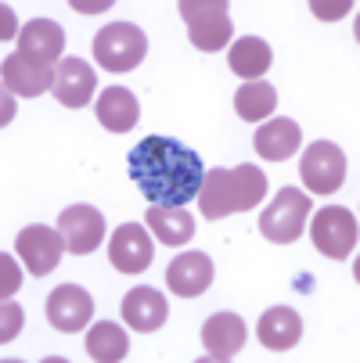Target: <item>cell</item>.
<instances>
[{
  "label": "cell",
  "mask_w": 360,
  "mask_h": 363,
  "mask_svg": "<svg viewBox=\"0 0 360 363\" xmlns=\"http://www.w3.org/2000/svg\"><path fill=\"white\" fill-rule=\"evenodd\" d=\"M126 173L148 205H163V209H184L191 198H198L205 180V166L191 147L156 133L126 155Z\"/></svg>",
  "instance_id": "6da1fadb"
},
{
  "label": "cell",
  "mask_w": 360,
  "mask_h": 363,
  "mask_svg": "<svg viewBox=\"0 0 360 363\" xmlns=\"http://www.w3.org/2000/svg\"><path fill=\"white\" fill-rule=\"evenodd\" d=\"M267 198V177L260 166H238V169H209L198 191V205L205 220H224L231 213H249Z\"/></svg>",
  "instance_id": "7a4b0ae2"
},
{
  "label": "cell",
  "mask_w": 360,
  "mask_h": 363,
  "mask_svg": "<svg viewBox=\"0 0 360 363\" xmlns=\"http://www.w3.org/2000/svg\"><path fill=\"white\" fill-rule=\"evenodd\" d=\"M177 11L187 26L191 43L198 50H205V55L224 50L234 40V26H231V15H227L224 0H180Z\"/></svg>",
  "instance_id": "3957f363"
},
{
  "label": "cell",
  "mask_w": 360,
  "mask_h": 363,
  "mask_svg": "<svg viewBox=\"0 0 360 363\" xmlns=\"http://www.w3.org/2000/svg\"><path fill=\"white\" fill-rule=\"evenodd\" d=\"M310 194L299 187H281L267 213H260V234L274 245H292L306 230V216H310Z\"/></svg>",
  "instance_id": "277c9868"
},
{
  "label": "cell",
  "mask_w": 360,
  "mask_h": 363,
  "mask_svg": "<svg viewBox=\"0 0 360 363\" xmlns=\"http://www.w3.org/2000/svg\"><path fill=\"white\" fill-rule=\"evenodd\" d=\"M144 55H148V40L130 22H112L94 36V58L109 72H130L144 62Z\"/></svg>",
  "instance_id": "5b68a950"
},
{
  "label": "cell",
  "mask_w": 360,
  "mask_h": 363,
  "mask_svg": "<svg viewBox=\"0 0 360 363\" xmlns=\"http://www.w3.org/2000/svg\"><path fill=\"white\" fill-rule=\"evenodd\" d=\"M299 177L310 194H335L346 180V155L332 140H317L299 159Z\"/></svg>",
  "instance_id": "8992f818"
},
{
  "label": "cell",
  "mask_w": 360,
  "mask_h": 363,
  "mask_svg": "<svg viewBox=\"0 0 360 363\" xmlns=\"http://www.w3.org/2000/svg\"><path fill=\"white\" fill-rule=\"evenodd\" d=\"M310 238L317 245L321 255L328 259H349V252L356 248V238H360V227H356V216L342 205H328L321 209L310 223Z\"/></svg>",
  "instance_id": "52a82bcc"
},
{
  "label": "cell",
  "mask_w": 360,
  "mask_h": 363,
  "mask_svg": "<svg viewBox=\"0 0 360 363\" xmlns=\"http://www.w3.org/2000/svg\"><path fill=\"white\" fill-rule=\"evenodd\" d=\"M58 234L65 241V252L90 255L105 241V213H97L94 205H69L65 213H58Z\"/></svg>",
  "instance_id": "ba28073f"
},
{
  "label": "cell",
  "mask_w": 360,
  "mask_h": 363,
  "mask_svg": "<svg viewBox=\"0 0 360 363\" xmlns=\"http://www.w3.org/2000/svg\"><path fill=\"white\" fill-rule=\"evenodd\" d=\"M90 317H94V298L80 284H58L47 295V320L55 331L72 335L80 328H90Z\"/></svg>",
  "instance_id": "9c48e42d"
},
{
  "label": "cell",
  "mask_w": 360,
  "mask_h": 363,
  "mask_svg": "<svg viewBox=\"0 0 360 363\" xmlns=\"http://www.w3.org/2000/svg\"><path fill=\"white\" fill-rule=\"evenodd\" d=\"M15 248H18V255H22V263H26L29 274L47 277L50 270L58 267V259H62V252H65V241H62L58 230L36 223V227H26V230L15 238Z\"/></svg>",
  "instance_id": "30bf717a"
},
{
  "label": "cell",
  "mask_w": 360,
  "mask_h": 363,
  "mask_svg": "<svg viewBox=\"0 0 360 363\" xmlns=\"http://www.w3.org/2000/svg\"><path fill=\"white\" fill-rule=\"evenodd\" d=\"M109 259L112 267L123 270V274H141L151 267L156 259V248H151V234L141 227V223H123L112 241H109Z\"/></svg>",
  "instance_id": "8fae6325"
},
{
  "label": "cell",
  "mask_w": 360,
  "mask_h": 363,
  "mask_svg": "<svg viewBox=\"0 0 360 363\" xmlns=\"http://www.w3.org/2000/svg\"><path fill=\"white\" fill-rule=\"evenodd\" d=\"M213 274H217L213 270V259L205 255V252H184V255H177L173 263H170L166 284L180 298H198L202 291H209Z\"/></svg>",
  "instance_id": "7c38bea8"
},
{
  "label": "cell",
  "mask_w": 360,
  "mask_h": 363,
  "mask_svg": "<svg viewBox=\"0 0 360 363\" xmlns=\"http://www.w3.org/2000/svg\"><path fill=\"white\" fill-rule=\"evenodd\" d=\"M65 50V33L58 22L50 18H33L22 26L18 33V55H26L29 62H40V65H50L55 69V62L62 58Z\"/></svg>",
  "instance_id": "4fadbf2b"
},
{
  "label": "cell",
  "mask_w": 360,
  "mask_h": 363,
  "mask_svg": "<svg viewBox=\"0 0 360 363\" xmlns=\"http://www.w3.org/2000/svg\"><path fill=\"white\" fill-rule=\"evenodd\" d=\"M170 317V302L156 291V288H148V284H137L126 291L123 298V320L141 331V335H151V331H159Z\"/></svg>",
  "instance_id": "5bb4252c"
},
{
  "label": "cell",
  "mask_w": 360,
  "mask_h": 363,
  "mask_svg": "<svg viewBox=\"0 0 360 363\" xmlns=\"http://www.w3.org/2000/svg\"><path fill=\"white\" fill-rule=\"evenodd\" d=\"M4 90L18 94V97H40L43 90H55V72L50 65H40V62H29L26 55H8L4 65Z\"/></svg>",
  "instance_id": "9a60e30c"
},
{
  "label": "cell",
  "mask_w": 360,
  "mask_h": 363,
  "mask_svg": "<svg viewBox=\"0 0 360 363\" xmlns=\"http://www.w3.org/2000/svg\"><path fill=\"white\" fill-rule=\"evenodd\" d=\"M245 320L238 313H213L202 324V345L209 352V359H231L245 345Z\"/></svg>",
  "instance_id": "2e32d148"
},
{
  "label": "cell",
  "mask_w": 360,
  "mask_h": 363,
  "mask_svg": "<svg viewBox=\"0 0 360 363\" xmlns=\"http://www.w3.org/2000/svg\"><path fill=\"white\" fill-rule=\"evenodd\" d=\"M252 144L256 155H263L267 162H288L302 144V130L295 126V119H267V126L256 130Z\"/></svg>",
  "instance_id": "e0dca14e"
},
{
  "label": "cell",
  "mask_w": 360,
  "mask_h": 363,
  "mask_svg": "<svg viewBox=\"0 0 360 363\" xmlns=\"http://www.w3.org/2000/svg\"><path fill=\"white\" fill-rule=\"evenodd\" d=\"M94 69L83 58H65L55 72V97L65 108H83L94 97Z\"/></svg>",
  "instance_id": "ac0fdd59"
},
{
  "label": "cell",
  "mask_w": 360,
  "mask_h": 363,
  "mask_svg": "<svg viewBox=\"0 0 360 363\" xmlns=\"http://www.w3.org/2000/svg\"><path fill=\"white\" fill-rule=\"evenodd\" d=\"M256 335H260L263 349L288 352V349H295L299 338H302V317L295 313V309H288V306H274V309H267V313L260 317V328H256Z\"/></svg>",
  "instance_id": "d6986e66"
},
{
  "label": "cell",
  "mask_w": 360,
  "mask_h": 363,
  "mask_svg": "<svg viewBox=\"0 0 360 363\" xmlns=\"http://www.w3.org/2000/svg\"><path fill=\"white\" fill-rule=\"evenodd\" d=\"M97 119L109 133H126L137 126L141 119V105L137 97L126 90V86H109L105 94L97 97Z\"/></svg>",
  "instance_id": "ffe728a7"
},
{
  "label": "cell",
  "mask_w": 360,
  "mask_h": 363,
  "mask_svg": "<svg viewBox=\"0 0 360 363\" xmlns=\"http://www.w3.org/2000/svg\"><path fill=\"white\" fill-rule=\"evenodd\" d=\"M227 62H231V72H234V76H241L245 83H252V79H260V76L271 69L274 55H271L267 40H260V36H241L238 43H231Z\"/></svg>",
  "instance_id": "44dd1931"
},
{
  "label": "cell",
  "mask_w": 360,
  "mask_h": 363,
  "mask_svg": "<svg viewBox=\"0 0 360 363\" xmlns=\"http://www.w3.org/2000/svg\"><path fill=\"white\" fill-rule=\"evenodd\" d=\"M148 227L163 245L180 248L195 238V216L184 209H163V205H151L148 209Z\"/></svg>",
  "instance_id": "7402d4cb"
},
{
  "label": "cell",
  "mask_w": 360,
  "mask_h": 363,
  "mask_svg": "<svg viewBox=\"0 0 360 363\" xmlns=\"http://www.w3.org/2000/svg\"><path fill=\"white\" fill-rule=\"evenodd\" d=\"M87 352H90V359H97V363H119V359H126V352H130V338H126V331H123L119 324L97 320V324L87 331Z\"/></svg>",
  "instance_id": "603a6c76"
},
{
  "label": "cell",
  "mask_w": 360,
  "mask_h": 363,
  "mask_svg": "<svg viewBox=\"0 0 360 363\" xmlns=\"http://www.w3.org/2000/svg\"><path fill=\"white\" fill-rule=\"evenodd\" d=\"M234 108H238V116L245 123H267V116L278 108V90L267 79H252V83L238 86Z\"/></svg>",
  "instance_id": "cb8c5ba5"
},
{
  "label": "cell",
  "mask_w": 360,
  "mask_h": 363,
  "mask_svg": "<svg viewBox=\"0 0 360 363\" xmlns=\"http://www.w3.org/2000/svg\"><path fill=\"white\" fill-rule=\"evenodd\" d=\"M18 331H22V306L4 298V302H0V342H4V345L15 342Z\"/></svg>",
  "instance_id": "d4e9b609"
},
{
  "label": "cell",
  "mask_w": 360,
  "mask_h": 363,
  "mask_svg": "<svg viewBox=\"0 0 360 363\" xmlns=\"http://www.w3.org/2000/svg\"><path fill=\"white\" fill-rule=\"evenodd\" d=\"M18 284H22V270H18L15 259L4 252L0 255V298H11L18 291Z\"/></svg>",
  "instance_id": "484cf974"
},
{
  "label": "cell",
  "mask_w": 360,
  "mask_h": 363,
  "mask_svg": "<svg viewBox=\"0 0 360 363\" xmlns=\"http://www.w3.org/2000/svg\"><path fill=\"white\" fill-rule=\"evenodd\" d=\"M314 15L317 18H328V22H335V18H342L346 11H353V4H349V0H339V4H324V0H314Z\"/></svg>",
  "instance_id": "4316f807"
},
{
  "label": "cell",
  "mask_w": 360,
  "mask_h": 363,
  "mask_svg": "<svg viewBox=\"0 0 360 363\" xmlns=\"http://www.w3.org/2000/svg\"><path fill=\"white\" fill-rule=\"evenodd\" d=\"M18 33H22V29H18V22H15V8L0 4V36L11 40V36H18Z\"/></svg>",
  "instance_id": "83f0119b"
}]
</instances>
